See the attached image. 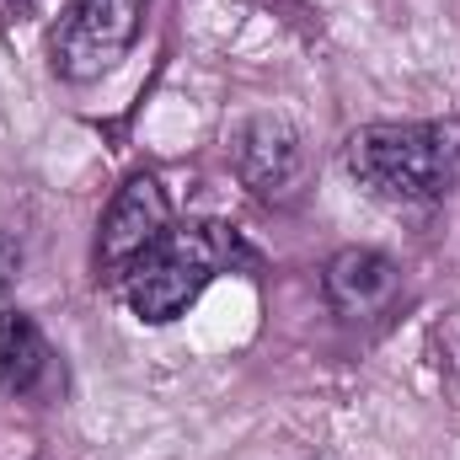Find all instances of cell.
Listing matches in <instances>:
<instances>
[{
    "label": "cell",
    "mask_w": 460,
    "mask_h": 460,
    "mask_svg": "<svg viewBox=\"0 0 460 460\" xmlns=\"http://www.w3.org/2000/svg\"><path fill=\"white\" fill-rule=\"evenodd\" d=\"M343 172L380 204H439L460 182V123H364L343 139Z\"/></svg>",
    "instance_id": "obj_1"
},
{
    "label": "cell",
    "mask_w": 460,
    "mask_h": 460,
    "mask_svg": "<svg viewBox=\"0 0 460 460\" xmlns=\"http://www.w3.org/2000/svg\"><path fill=\"white\" fill-rule=\"evenodd\" d=\"M235 257H241V246L220 226H172L123 273L118 289H123V300H128V311L139 322L166 327L226 273V262H235Z\"/></svg>",
    "instance_id": "obj_2"
},
{
    "label": "cell",
    "mask_w": 460,
    "mask_h": 460,
    "mask_svg": "<svg viewBox=\"0 0 460 460\" xmlns=\"http://www.w3.org/2000/svg\"><path fill=\"white\" fill-rule=\"evenodd\" d=\"M150 0H70L54 32V70L65 81H97L134 49Z\"/></svg>",
    "instance_id": "obj_3"
},
{
    "label": "cell",
    "mask_w": 460,
    "mask_h": 460,
    "mask_svg": "<svg viewBox=\"0 0 460 460\" xmlns=\"http://www.w3.org/2000/svg\"><path fill=\"white\" fill-rule=\"evenodd\" d=\"M235 172L262 204H295L311 182L305 134L284 113H257L235 134Z\"/></svg>",
    "instance_id": "obj_4"
},
{
    "label": "cell",
    "mask_w": 460,
    "mask_h": 460,
    "mask_svg": "<svg viewBox=\"0 0 460 460\" xmlns=\"http://www.w3.org/2000/svg\"><path fill=\"white\" fill-rule=\"evenodd\" d=\"M172 230V199L161 188V177L139 172L128 177L113 193L108 215H102V230H97V279L108 284H123V273Z\"/></svg>",
    "instance_id": "obj_5"
},
{
    "label": "cell",
    "mask_w": 460,
    "mask_h": 460,
    "mask_svg": "<svg viewBox=\"0 0 460 460\" xmlns=\"http://www.w3.org/2000/svg\"><path fill=\"white\" fill-rule=\"evenodd\" d=\"M396 279H402V273H396V262H391L385 252H375V246H348V252H338V257L327 262L322 289H327L332 311H343V316H375L380 305H391Z\"/></svg>",
    "instance_id": "obj_6"
},
{
    "label": "cell",
    "mask_w": 460,
    "mask_h": 460,
    "mask_svg": "<svg viewBox=\"0 0 460 460\" xmlns=\"http://www.w3.org/2000/svg\"><path fill=\"white\" fill-rule=\"evenodd\" d=\"M49 375V343L22 305H0V391L27 396Z\"/></svg>",
    "instance_id": "obj_7"
},
{
    "label": "cell",
    "mask_w": 460,
    "mask_h": 460,
    "mask_svg": "<svg viewBox=\"0 0 460 460\" xmlns=\"http://www.w3.org/2000/svg\"><path fill=\"white\" fill-rule=\"evenodd\" d=\"M16 268H22V246L0 230V295H5V284L16 279Z\"/></svg>",
    "instance_id": "obj_8"
}]
</instances>
